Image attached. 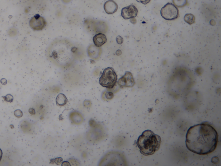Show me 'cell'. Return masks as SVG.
<instances>
[{
	"label": "cell",
	"mask_w": 221,
	"mask_h": 166,
	"mask_svg": "<svg viewBox=\"0 0 221 166\" xmlns=\"http://www.w3.org/2000/svg\"><path fill=\"white\" fill-rule=\"evenodd\" d=\"M218 135L214 128L207 123L191 126L187 132L186 145L190 151L199 154H210L217 148Z\"/></svg>",
	"instance_id": "obj_1"
},
{
	"label": "cell",
	"mask_w": 221,
	"mask_h": 166,
	"mask_svg": "<svg viewBox=\"0 0 221 166\" xmlns=\"http://www.w3.org/2000/svg\"><path fill=\"white\" fill-rule=\"evenodd\" d=\"M102 21L99 22V21L97 22H93V24L92 25V27H93V28L92 29L95 33H98L99 32H106L104 30H106V24L105 25L103 24V23H102Z\"/></svg>",
	"instance_id": "obj_12"
},
{
	"label": "cell",
	"mask_w": 221,
	"mask_h": 166,
	"mask_svg": "<svg viewBox=\"0 0 221 166\" xmlns=\"http://www.w3.org/2000/svg\"><path fill=\"white\" fill-rule=\"evenodd\" d=\"M184 20L186 23L188 24L191 25L195 23V17L192 14L188 13L184 16Z\"/></svg>",
	"instance_id": "obj_15"
},
{
	"label": "cell",
	"mask_w": 221,
	"mask_h": 166,
	"mask_svg": "<svg viewBox=\"0 0 221 166\" xmlns=\"http://www.w3.org/2000/svg\"><path fill=\"white\" fill-rule=\"evenodd\" d=\"M70 117L71 120L76 124H79L82 122V117L80 114L74 113L70 114Z\"/></svg>",
	"instance_id": "obj_14"
},
{
	"label": "cell",
	"mask_w": 221,
	"mask_h": 166,
	"mask_svg": "<svg viewBox=\"0 0 221 166\" xmlns=\"http://www.w3.org/2000/svg\"><path fill=\"white\" fill-rule=\"evenodd\" d=\"M56 160H57L56 162H55L57 164H58V163H61L62 162V159H61V158H58V159H56Z\"/></svg>",
	"instance_id": "obj_24"
},
{
	"label": "cell",
	"mask_w": 221,
	"mask_h": 166,
	"mask_svg": "<svg viewBox=\"0 0 221 166\" xmlns=\"http://www.w3.org/2000/svg\"><path fill=\"white\" fill-rule=\"evenodd\" d=\"M104 8L107 14H112L116 12L118 9V6L114 1L109 0L105 3Z\"/></svg>",
	"instance_id": "obj_9"
},
{
	"label": "cell",
	"mask_w": 221,
	"mask_h": 166,
	"mask_svg": "<svg viewBox=\"0 0 221 166\" xmlns=\"http://www.w3.org/2000/svg\"><path fill=\"white\" fill-rule=\"evenodd\" d=\"M116 41L117 42L118 44H119V45H121L123 43V38L122 37L118 35L117 37L116 38Z\"/></svg>",
	"instance_id": "obj_20"
},
{
	"label": "cell",
	"mask_w": 221,
	"mask_h": 166,
	"mask_svg": "<svg viewBox=\"0 0 221 166\" xmlns=\"http://www.w3.org/2000/svg\"><path fill=\"white\" fill-rule=\"evenodd\" d=\"M173 4L177 7H183L188 4V0H172Z\"/></svg>",
	"instance_id": "obj_16"
},
{
	"label": "cell",
	"mask_w": 221,
	"mask_h": 166,
	"mask_svg": "<svg viewBox=\"0 0 221 166\" xmlns=\"http://www.w3.org/2000/svg\"><path fill=\"white\" fill-rule=\"evenodd\" d=\"M2 151L1 149L0 148V162H1V160L2 157Z\"/></svg>",
	"instance_id": "obj_25"
},
{
	"label": "cell",
	"mask_w": 221,
	"mask_h": 166,
	"mask_svg": "<svg viewBox=\"0 0 221 166\" xmlns=\"http://www.w3.org/2000/svg\"><path fill=\"white\" fill-rule=\"evenodd\" d=\"M14 114L16 117L20 118L23 116V112L20 110H16L14 111Z\"/></svg>",
	"instance_id": "obj_19"
},
{
	"label": "cell",
	"mask_w": 221,
	"mask_h": 166,
	"mask_svg": "<svg viewBox=\"0 0 221 166\" xmlns=\"http://www.w3.org/2000/svg\"><path fill=\"white\" fill-rule=\"evenodd\" d=\"M117 76L114 69L112 67L106 68L99 78V83L103 87L112 89L115 85Z\"/></svg>",
	"instance_id": "obj_4"
},
{
	"label": "cell",
	"mask_w": 221,
	"mask_h": 166,
	"mask_svg": "<svg viewBox=\"0 0 221 166\" xmlns=\"http://www.w3.org/2000/svg\"><path fill=\"white\" fill-rule=\"evenodd\" d=\"M138 12V10L136 6L134 5L131 4L122 8L121 15L123 19L128 20L136 17L137 15Z\"/></svg>",
	"instance_id": "obj_8"
},
{
	"label": "cell",
	"mask_w": 221,
	"mask_h": 166,
	"mask_svg": "<svg viewBox=\"0 0 221 166\" xmlns=\"http://www.w3.org/2000/svg\"><path fill=\"white\" fill-rule=\"evenodd\" d=\"M131 19V20H130V21H131V23L132 24H135L136 22H137V20H136V19L135 18H132V19Z\"/></svg>",
	"instance_id": "obj_23"
},
{
	"label": "cell",
	"mask_w": 221,
	"mask_h": 166,
	"mask_svg": "<svg viewBox=\"0 0 221 166\" xmlns=\"http://www.w3.org/2000/svg\"><path fill=\"white\" fill-rule=\"evenodd\" d=\"M84 106L86 107H90L91 106V103L89 101H85L84 103Z\"/></svg>",
	"instance_id": "obj_22"
},
{
	"label": "cell",
	"mask_w": 221,
	"mask_h": 166,
	"mask_svg": "<svg viewBox=\"0 0 221 166\" xmlns=\"http://www.w3.org/2000/svg\"><path fill=\"white\" fill-rule=\"evenodd\" d=\"M138 2L141 3L143 4H146L150 2L151 0H136Z\"/></svg>",
	"instance_id": "obj_21"
},
{
	"label": "cell",
	"mask_w": 221,
	"mask_h": 166,
	"mask_svg": "<svg viewBox=\"0 0 221 166\" xmlns=\"http://www.w3.org/2000/svg\"><path fill=\"white\" fill-rule=\"evenodd\" d=\"M105 97L107 99V100H111L114 97V94L113 93L110 91H107V92H105Z\"/></svg>",
	"instance_id": "obj_17"
},
{
	"label": "cell",
	"mask_w": 221,
	"mask_h": 166,
	"mask_svg": "<svg viewBox=\"0 0 221 166\" xmlns=\"http://www.w3.org/2000/svg\"><path fill=\"white\" fill-rule=\"evenodd\" d=\"M107 38L106 35L102 33H99L95 35L93 37L94 45L97 47H100L106 43Z\"/></svg>",
	"instance_id": "obj_11"
},
{
	"label": "cell",
	"mask_w": 221,
	"mask_h": 166,
	"mask_svg": "<svg viewBox=\"0 0 221 166\" xmlns=\"http://www.w3.org/2000/svg\"><path fill=\"white\" fill-rule=\"evenodd\" d=\"M118 84L120 87H132L135 84L134 77L131 72L127 71L123 77L119 79Z\"/></svg>",
	"instance_id": "obj_6"
},
{
	"label": "cell",
	"mask_w": 221,
	"mask_h": 166,
	"mask_svg": "<svg viewBox=\"0 0 221 166\" xmlns=\"http://www.w3.org/2000/svg\"><path fill=\"white\" fill-rule=\"evenodd\" d=\"M160 13L165 20L170 21L178 18L179 10L173 4L168 3L161 9Z\"/></svg>",
	"instance_id": "obj_5"
},
{
	"label": "cell",
	"mask_w": 221,
	"mask_h": 166,
	"mask_svg": "<svg viewBox=\"0 0 221 166\" xmlns=\"http://www.w3.org/2000/svg\"><path fill=\"white\" fill-rule=\"evenodd\" d=\"M161 139L150 130L144 131L137 141L140 152L145 156L152 155L160 149Z\"/></svg>",
	"instance_id": "obj_3"
},
{
	"label": "cell",
	"mask_w": 221,
	"mask_h": 166,
	"mask_svg": "<svg viewBox=\"0 0 221 166\" xmlns=\"http://www.w3.org/2000/svg\"><path fill=\"white\" fill-rule=\"evenodd\" d=\"M67 102V99L63 94H59L56 98L57 105L60 106H65Z\"/></svg>",
	"instance_id": "obj_13"
},
{
	"label": "cell",
	"mask_w": 221,
	"mask_h": 166,
	"mask_svg": "<svg viewBox=\"0 0 221 166\" xmlns=\"http://www.w3.org/2000/svg\"><path fill=\"white\" fill-rule=\"evenodd\" d=\"M3 98L5 101L7 102H11L13 100V96L10 94H8L6 95L5 96L3 97Z\"/></svg>",
	"instance_id": "obj_18"
},
{
	"label": "cell",
	"mask_w": 221,
	"mask_h": 166,
	"mask_svg": "<svg viewBox=\"0 0 221 166\" xmlns=\"http://www.w3.org/2000/svg\"><path fill=\"white\" fill-rule=\"evenodd\" d=\"M74 47L67 41L58 40L50 46L49 58L58 65L64 66L70 64L74 60Z\"/></svg>",
	"instance_id": "obj_2"
},
{
	"label": "cell",
	"mask_w": 221,
	"mask_h": 166,
	"mask_svg": "<svg viewBox=\"0 0 221 166\" xmlns=\"http://www.w3.org/2000/svg\"><path fill=\"white\" fill-rule=\"evenodd\" d=\"M101 54V49L95 45H91L88 49V54L90 58L94 60L99 58Z\"/></svg>",
	"instance_id": "obj_10"
},
{
	"label": "cell",
	"mask_w": 221,
	"mask_h": 166,
	"mask_svg": "<svg viewBox=\"0 0 221 166\" xmlns=\"http://www.w3.org/2000/svg\"><path fill=\"white\" fill-rule=\"evenodd\" d=\"M46 25L45 19L38 14L34 16L30 20V27L35 30H41L45 27Z\"/></svg>",
	"instance_id": "obj_7"
}]
</instances>
